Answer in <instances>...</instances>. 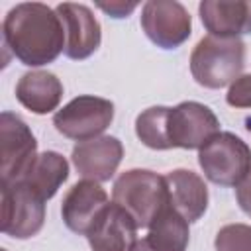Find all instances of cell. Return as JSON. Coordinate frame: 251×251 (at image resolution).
<instances>
[{
  "mask_svg": "<svg viewBox=\"0 0 251 251\" xmlns=\"http://www.w3.org/2000/svg\"><path fill=\"white\" fill-rule=\"evenodd\" d=\"M245 43L239 37H202L190 53L192 78L204 88H224L243 71Z\"/></svg>",
  "mask_w": 251,
  "mask_h": 251,
  "instance_id": "obj_2",
  "label": "cell"
},
{
  "mask_svg": "<svg viewBox=\"0 0 251 251\" xmlns=\"http://www.w3.org/2000/svg\"><path fill=\"white\" fill-rule=\"evenodd\" d=\"M216 251H251V226L227 224L220 227L214 239Z\"/></svg>",
  "mask_w": 251,
  "mask_h": 251,
  "instance_id": "obj_20",
  "label": "cell"
},
{
  "mask_svg": "<svg viewBox=\"0 0 251 251\" xmlns=\"http://www.w3.org/2000/svg\"><path fill=\"white\" fill-rule=\"evenodd\" d=\"M226 102L231 108H251V73L239 75L229 84Z\"/></svg>",
  "mask_w": 251,
  "mask_h": 251,
  "instance_id": "obj_21",
  "label": "cell"
},
{
  "mask_svg": "<svg viewBox=\"0 0 251 251\" xmlns=\"http://www.w3.org/2000/svg\"><path fill=\"white\" fill-rule=\"evenodd\" d=\"M69 178V161L57 151H43L37 155L35 163L24 176V184H27L35 194H39L45 202L51 200L63 182Z\"/></svg>",
  "mask_w": 251,
  "mask_h": 251,
  "instance_id": "obj_18",
  "label": "cell"
},
{
  "mask_svg": "<svg viewBox=\"0 0 251 251\" xmlns=\"http://www.w3.org/2000/svg\"><path fill=\"white\" fill-rule=\"evenodd\" d=\"M171 206L188 222H198L208 208V186L200 175L188 169H175L165 175Z\"/></svg>",
  "mask_w": 251,
  "mask_h": 251,
  "instance_id": "obj_15",
  "label": "cell"
},
{
  "mask_svg": "<svg viewBox=\"0 0 251 251\" xmlns=\"http://www.w3.org/2000/svg\"><path fill=\"white\" fill-rule=\"evenodd\" d=\"M0 147L2 186L22 182L39 153L29 126L12 112L0 114Z\"/></svg>",
  "mask_w": 251,
  "mask_h": 251,
  "instance_id": "obj_6",
  "label": "cell"
},
{
  "mask_svg": "<svg viewBox=\"0 0 251 251\" xmlns=\"http://www.w3.org/2000/svg\"><path fill=\"white\" fill-rule=\"evenodd\" d=\"M18 102L33 114H49L57 110L63 98V84L57 75L49 71H29L20 76L16 84Z\"/></svg>",
  "mask_w": 251,
  "mask_h": 251,
  "instance_id": "obj_16",
  "label": "cell"
},
{
  "mask_svg": "<svg viewBox=\"0 0 251 251\" xmlns=\"http://www.w3.org/2000/svg\"><path fill=\"white\" fill-rule=\"evenodd\" d=\"M198 12L210 35L239 37L251 33V0H204Z\"/></svg>",
  "mask_w": 251,
  "mask_h": 251,
  "instance_id": "obj_14",
  "label": "cell"
},
{
  "mask_svg": "<svg viewBox=\"0 0 251 251\" xmlns=\"http://www.w3.org/2000/svg\"><path fill=\"white\" fill-rule=\"evenodd\" d=\"M169 106H151L135 118V135L139 141L157 151L171 149L169 143Z\"/></svg>",
  "mask_w": 251,
  "mask_h": 251,
  "instance_id": "obj_19",
  "label": "cell"
},
{
  "mask_svg": "<svg viewBox=\"0 0 251 251\" xmlns=\"http://www.w3.org/2000/svg\"><path fill=\"white\" fill-rule=\"evenodd\" d=\"M108 194L96 180H78L71 186V190L65 194L61 202V216L65 226L78 233L86 235L98 214L108 206Z\"/></svg>",
  "mask_w": 251,
  "mask_h": 251,
  "instance_id": "obj_13",
  "label": "cell"
},
{
  "mask_svg": "<svg viewBox=\"0 0 251 251\" xmlns=\"http://www.w3.org/2000/svg\"><path fill=\"white\" fill-rule=\"evenodd\" d=\"M98 8L104 10V12H106L108 16H112V18H127V16L137 8V2H129V4H126V2H110V4L100 2Z\"/></svg>",
  "mask_w": 251,
  "mask_h": 251,
  "instance_id": "obj_23",
  "label": "cell"
},
{
  "mask_svg": "<svg viewBox=\"0 0 251 251\" xmlns=\"http://www.w3.org/2000/svg\"><path fill=\"white\" fill-rule=\"evenodd\" d=\"M45 224V200L27 184L2 186V231L16 239H29Z\"/></svg>",
  "mask_w": 251,
  "mask_h": 251,
  "instance_id": "obj_7",
  "label": "cell"
},
{
  "mask_svg": "<svg viewBox=\"0 0 251 251\" xmlns=\"http://www.w3.org/2000/svg\"><path fill=\"white\" fill-rule=\"evenodd\" d=\"M112 202L124 208L137 227H149L153 218L169 202L165 176L149 169H129L116 178Z\"/></svg>",
  "mask_w": 251,
  "mask_h": 251,
  "instance_id": "obj_3",
  "label": "cell"
},
{
  "mask_svg": "<svg viewBox=\"0 0 251 251\" xmlns=\"http://www.w3.org/2000/svg\"><path fill=\"white\" fill-rule=\"evenodd\" d=\"M55 10L65 25V55L73 61L88 59L102 41V29L92 10L84 4L75 2H63Z\"/></svg>",
  "mask_w": 251,
  "mask_h": 251,
  "instance_id": "obj_10",
  "label": "cell"
},
{
  "mask_svg": "<svg viewBox=\"0 0 251 251\" xmlns=\"http://www.w3.org/2000/svg\"><path fill=\"white\" fill-rule=\"evenodd\" d=\"M141 27L157 47L176 49L190 37L192 18L176 0H149L141 8Z\"/></svg>",
  "mask_w": 251,
  "mask_h": 251,
  "instance_id": "obj_8",
  "label": "cell"
},
{
  "mask_svg": "<svg viewBox=\"0 0 251 251\" xmlns=\"http://www.w3.org/2000/svg\"><path fill=\"white\" fill-rule=\"evenodd\" d=\"M137 229L133 218L112 202L98 214L86 239L92 251H129L137 241Z\"/></svg>",
  "mask_w": 251,
  "mask_h": 251,
  "instance_id": "obj_12",
  "label": "cell"
},
{
  "mask_svg": "<svg viewBox=\"0 0 251 251\" xmlns=\"http://www.w3.org/2000/svg\"><path fill=\"white\" fill-rule=\"evenodd\" d=\"M235 198H237L239 208L251 218V171H249V175L235 186Z\"/></svg>",
  "mask_w": 251,
  "mask_h": 251,
  "instance_id": "obj_22",
  "label": "cell"
},
{
  "mask_svg": "<svg viewBox=\"0 0 251 251\" xmlns=\"http://www.w3.org/2000/svg\"><path fill=\"white\" fill-rule=\"evenodd\" d=\"M204 176L220 186H237L251 171V147L231 131H220L198 151Z\"/></svg>",
  "mask_w": 251,
  "mask_h": 251,
  "instance_id": "obj_4",
  "label": "cell"
},
{
  "mask_svg": "<svg viewBox=\"0 0 251 251\" xmlns=\"http://www.w3.org/2000/svg\"><path fill=\"white\" fill-rule=\"evenodd\" d=\"M147 229L145 239L155 251H186L188 247V222L171 206V202L161 208Z\"/></svg>",
  "mask_w": 251,
  "mask_h": 251,
  "instance_id": "obj_17",
  "label": "cell"
},
{
  "mask_svg": "<svg viewBox=\"0 0 251 251\" xmlns=\"http://www.w3.org/2000/svg\"><path fill=\"white\" fill-rule=\"evenodd\" d=\"M129 251H155V249H153V247L147 243V239L143 237V239H137V241L131 245V249H129Z\"/></svg>",
  "mask_w": 251,
  "mask_h": 251,
  "instance_id": "obj_24",
  "label": "cell"
},
{
  "mask_svg": "<svg viewBox=\"0 0 251 251\" xmlns=\"http://www.w3.org/2000/svg\"><path fill=\"white\" fill-rule=\"evenodd\" d=\"M167 127L171 149H202L220 133V120L206 104L186 100L169 110Z\"/></svg>",
  "mask_w": 251,
  "mask_h": 251,
  "instance_id": "obj_9",
  "label": "cell"
},
{
  "mask_svg": "<svg viewBox=\"0 0 251 251\" xmlns=\"http://www.w3.org/2000/svg\"><path fill=\"white\" fill-rule=\"evenodd\" d=\"M124 157V145L114 135H100L90 141L76 143L71 159L82 178L106 182L114 176Z\"/></svg>",
  "mask_w": 251,
  "mask_h": 251,
  "instance_id": "obj_11",
  "label": "cell"
},
{
  "mask_svg": "<svg viewBox=\"0 0 251 251\" xmlns=\"http://www.w3.org/2000/svg\"><path fill=\"white\" fill-rule=\"evenodd\" d=\"M4 47L25 67L53 63L65 51L67 35L57 10L41 2L16 4L2 24Z\"/></svg>",
  "mask_w": 251,
  "mask_h": 251,
  "instance_id": "obj_1",
  "label": "cell"
},
{
  "mask_svg": "<svg viewBox=\"0 0 251 251\" xmlns=\"http://www.w3.org/2000/svg\"><path fill=\"white\" fill-rule=\"evenodd\" d=\"M114 120V104L100 96L82 94L73 98L53 116L55 129L75 141L100 137Z\"/></svg>",
  "mask_w": 251,
  "mask_h": 251,
  "instance_id": "obj_5",
  "label": "cell"
}]
</instances>
